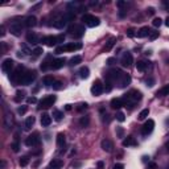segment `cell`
Returning <instances> with one entry per match:
<instances>
[{
  "label": "cell",
  "instance_id": "obj_1",
  "mask_svg": "<svg viewBox=\"0 0 169 169\" xmlns=\"http://www.w3.org/2000/svg\"><path fill=\"white\" fill-rule=\"evenodd\" d=\"M141 99V93L137 90H131L130 93H127L123 97V103H124V106H132L134 103L139 102Z\"/></svg>",
  "mask_w": 169,
  "mask_h": 169
},
{
  "label": "cell",
  "instance_id": "obj_2",
  "mask_svg": "<svg viewBox=\"0 0 169 169\" xmlns=\"http://www.w3.org/2000/svg\"><path fill=\"white\" fill-rule=\"evenodd\" d=\"M73 19H74V13H73L72 11H70V12H66L65 15H61V16H58V17H56V19H54L53 25L56 27V28L61 29V28H63V27H65L66 24L69 23L70 20H73Z\"/></svg>",
  "mask_w": 169,
  "mask_h": 169
},
{
  "label": "cell",
  "instance_id": "obj_3",
  "mask_svg": "<svg viewBox=\"0 0 169 169\" xmlns=\"http://www.w3.org/2000/svg\"><path fill=\"white\" fill-rule=\"evenodd\" d=\"M65 41V36L63 35H60V36H48V37H44L42 38V42L48 46H54L58 42H63Z\"/></svg>",
  "mask_w": 169,
  "mask_h": 169
},
{
  "label": "cell",
  "instance_id": "obj_4",
  "mask_svg": "<svg viewBox=\"0 0 169 169\" xmlns=\"http://www.w3.org/2000/svg\"><path fill=\"white\" fill-rule=\"evenodd\" d=\"M82 48V44H77V42H70V44L62 45V46H58L56 49V53H63V52H74L79 50Z\"/></svg>",
  "mask_w": 169,
  "mask_h": 169
},
{
  "label": "cell",
  "instance_id": "obj_5",
  "mask_svg": "<svg viewBox=\"0 0 169 169\" xmlns=\"http://www.w3.org/2000/svg\"><path fill=\"white\" fill-rule=\"evenodd\" d=\"M69 33H70L72 37L79 38V37H82V36L85 35V28L82 25H79V24H74V25H72L69 28Z\"/></svg>",
  "mask_w": 169,
  "mask_h": 169
},
{
  "label": "cell",
  "instance_id": "obj_6",
  "mask_svg": "<svg viewBox=\"0 0 169 169\" xmlns=\"http://www.w3.org/2000/svg\"><path fill=\"white\" fill-rule=\"evenodd\" d=\"M56 102V95H48V97L42 98L38 103V108H49Z\"/></svg>",
  "mask_w": 169,
  "mask_h": 169
},
{
  "label": "cell",
  "instance_id": "obj_7",
  "mask_svg": "<svg viewBox=\"0 0 169 169\" xmlns=\"http://www.w3.org/2000/svg\"><path fill=\"white\" fill-rule=\"evenodd\" d=\"M24 74H25V70H24L21 66H20V67H17V69L11 74V81L13 82L15 85L21 83V79H23Z\"/></svg>",
  "mask_w": 169,
  "mask_h": 169
},
{
  "label": "cell",
  "instance_id": "obj_8",
  "mask_svg": "<svg viewBox=\"0 0 169 169\" xmlns=\"http://www.w3.org/2000/svg\"><path fill=\"white\" fill-rule=\"evenodd\" d=\"M82 21H85V24L87 27H90V28H94V27H98L100 24V20L98 19V17L93 16V15H85L83 17H82Z\"/></svg>",
  "mask_w": 169,
  "mask_h": 169
},
{
  "label": "cell",
  "instance_id": "obj_9",
  "mask_svg": "<svg viewBox=\"0 0 169 169\" xmlns=\"http://www.w3.org/2000/svg\"><path fill=\"white\" fill-rule=\"evenodd\" d=\"M123 74H124V73H122L120 70L112 69V70H110V72L107 73L106 78H107V81H108V82H111V81H120V78L123 77Z\"/></svg>",
  "mask_w": 169,
  "mask_h": 169
},
{
  "label": "cell",
  "instance_id": "obj_10",
  "mask_svg": "<svg viewBox=\"0 0 169 169\" xmlns=\"http://www.w3.org/2000/svg\"><path fill=\"white\" fill-rule=\"evenodd\" d=\"M90 91H91V94L94 95V97H98V95H100L103 93V85H102V82L99 81V79H97V81L93 83V86H91V89H90Z\"/></svg>",
  "mask_w": 169,
  "mask_h": 169
},
{
  "label": "cell",
  "instance_id": "obj_11",
  "mask_svg": "<svg viewBox=\"0 0 169 169\" xmlns=\"http://www.w3.org/2000/svg\"><path fill=\"white\" fill-rule=\"evenodd\" d=\"M153 128H155V122H153L152 119H148V120L144 123L143 130H141V132H143L144 136H147V135H149L151 132L153 131Z\"/></svg>",
  "mask_w": 169,
  "mask_h": 169
},
{
  "label": "cell",
  "instance_id": "obj_12",
  "mask_svg": "<svg viewBox=\"0 0 169 169\" xmlns=\"http://www.w3.org/2000/svg\"><path fill=\"white\" fill-rule=\"evenodd\" d=\"M40 137H38V134H33V135H30V136L27 137V140H25V144L28 147H36V145H38L40 144Z\"/></svg>",
  "mask_w": 169,
  "mask_h": 169
},
{
  "label": "cell",
  "instance_id": "obj_13",
  "mask_svg": "<svg viewBox=\"0 0 169 169\" xmlns=\"http://www.w3.org/2000/svg\"><path fill=\"white\" fill-rule=\"evenodd\" d=\"M36 78V73L35 72H25L23 79H21V85H30Z\"/></svg>",
  "mask_w": 169,
  "mask_h": 169
},
{
  "label": "cell",
  "instance_id": "obj_14",
  "mask_svg": "<svg viewBox=\"0 0 169 169\" xmlns=\"http://www.w3.org/2000/svg\"><path fill=\"white\" fill-rule=\"evenodd\" d=\"M132 62H134V58H132V54L131 53H124L122 56V60H120V63H122V66H124V67H130L132 65Z\"/></svg>",
  "mask_w": 169,
  "mask_h": 169
},
{
  "label": "cell",
  "instance_id": "obj_15",
  "mask_svg": "<svg viewBox=\"0 0 169 169\" xmlns=\"http://www.w3.org/2000/svg\"><path fill=\"white\" fill-rule=\"evenodd\" d=\"M10 32L17 37V36H20L21 32H23V25H21L20 23H12L10 27Z\"/></svg>",
  "mask_w": 169,
  "mask_h": 169
},
{
  "label": "cell",
  "instance_id": "obj_16",
  "mask_svg": "<svg viewBox=\"0 0 169 169\" xmlns=\"http://www.w3.org/2000/svg\"><path fill=\"white\" fill-rule=\"evenodd\" d=\"M13 65H15V62L11 60V58H7V60H4V61H3V63H1V70H3V73H11V70L13 69Z\"/></svg>",
  "mask_w": 169,
  "mask_h": 169
},
{
  "label": "cell",
  "instance_id": "obj_17",
  "mask_svg": "<svg viewBox=\"0 0 169 169\" xmlns=\"http://www.w3.org/2000/svg\"><path fill=\"white\" fill-rule=\"evenodd\" d=\"M65 62H66L65 58H57V60H53L50 62V69H53V70L61 69V67L65 65Z\"/></svg>",
  "mask_w": 169,
  "mask_h": 169
},
{
  "label": "cell",
  "instance_id": "obj_18",
  "mask_svg": "<svg viewBox=\"0 0 169 169\" xmlns=\"http://www.w3.org/2000/svg\"><path fill=\"white\" fill-rule=\"evenodd\" d=\"M100 148H102L104 152H107V153H110L112 151V143H111V140H108V139H104L102 140V143H100Z\"/></svg>",
  "mask_w": 169,
  "mask_h": 169
},
{
  "label": "cell",
  "instance_id": "obj_19",
  "mask_svg": "<svg viewBox=\"0 0 169 169\" xmlns=\"http://www.w3.org/2000/svg\"><path fill=\"white\" fill-rule=\"evenodd\" d=\"M24 25H25L27 28H33V27L37 25V19H36L35 16L25 17V20H24Z\"/></svg>",
  "mask_w": 169,
  "mask_h": 169
},
{
  "label": "cell",
  "instance_id": "obj_20",
  "mask_svg": "<svg viewBox=\"0 0 169 169\" xmlns=\"http://www.w3.org/2000/svg\"><path fill=\"white\" fill-rule=\"evenodd\" d=\"M4 125L7 128H11L13 125V116H12L11 112H5L4 115Z\"/></svg>",
  "mask_w": 169,
  "mask_h": 169
},
{
  "label": "cell",
  "instance_id": "obj_21",
  "mask_svg": "<svg viewBox=\"0 0 169 169\" xmlns=\"http://www.w3.org/2000/svg\"><path fill=\"white\" fill-rule=\"evenodd\" d=\"M63 165V162H62V160H60V159H53L50 161V164H49V168H52V169H60L61 167Z\"/></svg>",
  "mask_w": 169,
  "mask_h": 169
},
{
  "label": "cell",
  "instance_id": "obj_22",
  "mask_svg": "<svg viewBox=\"0 0 169 169\" xmlns=\"http://www.w3.org/2000/svg\"><path fill=\"white\" fill-rule=\"evenodd\" d=\"M130 82H131V77L128 74H123L120 81H119V86H120V87H125V86L130 85Z\"/></svg>",
  "mask_w": 169,
  "mask_h": 169
},
{
  "label": "cell",
  "instance_id": "obj_23",
  "mask_svg": "<svg viewBox=\"0 0 169 169\" xmlns=\"http://www.w3.org/2000/svg\"><path fill=\"white\" fill-rule=\"evenodd\" d=\"M149 33H151V30L148 27H143V28H140L139 30H137V37H140V38H143V37H147V36H149Z\"/></svg>",
  "mask_w": 169,
  "mask_h": 169
},
{
  "label": "cell",
  "instance_id": "obj_24",
  "mask_svg": "<svg viewBox=\"0 0 169 169\" xmlns=\"http://www.w3.org/2000/svg\"><path fill=\"white\" fill-rule=\"evenodd\" d=\"M27 41H28L29 44H37V42H38L37 35H36V33H33V32H29L28 35H27Z\"/></svg>",
  "mask_w": 169,
  "mask_h": 169
},
{
  "label": "cell",
  "instance_id": "obj_25",
  "mask_svg": "<svg viewBox=\"0 0 169 169\" xmlns=\"http://www.w3.org/2000/svg\"><path fill=\"white\" fill-rule=\"evenodd\" d=\"M52 123V118L48 115V114H42L41 116V125L42 127H48V125H50Z\"/></svg>",
  "mask_w": 169,
  "mask_h": 169
},
{
  "label": "cell",
  "instance_id": "obj_26",
  "mask_svg": "<svg viewBox=\"0 0 169 169\" xmlns=\"http://www.w3.org/2000/svg\"><path fill=\"white\" fill-rule=\"evenodd\" d=\"M122 106H124V103H123L122 99H119V98H114V99L111 100V107L115 110H119Z\"/></svg>",
  "mask_w": 169,
  "mask_h": 169
},
{
  "label": "cell",
  "instance_id": "obj_27",
  "mask_svg": "<svg viewBox=\"0 0 169 169\" xmlns=\"http://www.w3.org/2000/svg\"><path fill=\"white\" fill-rule=\"evenodd\" d=\"M33 124H35V116H28V118L25 119V123H24L25 130H30V128L33 127Z\"/></svg>",
  "mask_w": 169,
  "mask_h": 169
},
{
  "label": "cell",
  "instance_id": "obj_28",
  "mask_svg": "<svg viewBox=\"0 0 169 169\" xmlns=\"http://www.w3.org/2000/svg\"><path fill=\"white\" fill-rule=\"evenodd\" d=\"M156 95L157 97H167V95H169V85H165L164 87H161Z\"/></svg>",
  "mask_w": 169,
  "mask_h": 169
},
{
  "label": "cell",
  "instance_id": "obj_29",
  "mask_svg": "<svg viewBox=\"0 0 169 169\" xmlns=\"http://www.w3.org/2000/svg\"><path fill=\"white\" fill-rule=\"evenodd\" d=\"M115 42H116V38H115V37H111V38L108 40V41H107L106 46H104V50H106V52L111 50L112 46H114V45H115Z\"/></svg>",
  "mask_w": 169,
  "mask_h": 169
},
{
  "label": "cell",
  "instance_id": "obj_30",
  "mask_svg": "<svg viewBox=\"0 0 169 169\" xmlns=\"http://www.w3.org/2000/svg\"><path fill=\"white\" fill-rule=\"evenodd\" d=\"M89 74H90V70H89L87 66H83L79 69V75H81V78H87Z\"/></svg>",
  "mask_w": 169,
  "mask_h": 169
},
{
  "label": "cell",
  "instance_id": "obj_31",
  "mask_svg": "<svg viewBox=\"0 0 169 169\" xmlns=\"http://www.w3.org/2000/svg\"><path fill=\"white\" fill-rule=\"evenodd\" d=\"M65 141H66L65 135H63V134H58L57 135V145L58 147H63V145H65Z\"/></svg>",
  "mask_w": 169,
  "mask_h": 169
},
{
  "label": "cell",
  "instance_id": "obj_32",
  "mask_svg": "<svg viewBox=\"0 0 169 169\" xmlns=\"http://www.w3.org/2000/svg\"><path fill=\"white\" fill-rule=\"evenodd\" d=\"M123 145L124 147H130V145H136V141L132 136H128L125 140H123Z\"/></svg>",
  "mask_w": 169,
  "mask_h": 169
},
{
  "label": "cell",
  "instance_id": "obj_33",
  "mask_svg": "<svg viewBox=\"0 0 169 169\" xmlns=\"http://www.w3.org/2000/svg\"><path fill=\"white\" fill-rule=\"evenodd\" d=\"M81 61H82V58L81 56H74L70 60V65L72 66H75V65H78V63H81Z\"/></svg>",
  "mask_w": 169,
  "mask_h": 169
},
{
  "label": "cell",
  "instance_id": "obj_34",
  "mask_svg": "<svg viewBox=\"0 0 169 169\" xmlns=\"http://www.w3.org/2000/svg\"><path fill=\"white\" fill-rule=\"evenodd\" d=\"M53 116H54V119H56L57 122H60V120H62V118H63V112L58 111V110H54V111H53Z\"/></svg>",
  "mask_w": 169,
  "mask_h": 169
},
{
  "label": "cell",
  "instance_id": "obj_35",
  "mask_svg": "<svg viewBox=\"0 0 169 169\" xmlns=\"http://www.w3.org/2000/svg\"><path fill=\"white\" fill-rule=\"evenodd\" d=\"M136 67H137V70H140V72H145L147 62H144V61H139V62L136 63Z\"/></svg>",
  "mask_w": 169,
  "mask_h": 169
},
{
  "label": "cell",
  "instance_id": "obj_36",
  "mask_svg": "<svg viewBox=\"0 0 169 169\" xmlns=\"http://www.w3.org/2000/svg\"><path fill=\"white\" fill-rule=\"evenodd\" d=\"M148 115H149V110L148 108H144L143 111L139 114V120H144V119H145Z\"/></svg>",
  "mask_w": 169,
  "mask_h": 169
},
{
  "label": "cell",
  "instance_id": "obj_37",
  "mask_svg": "<svg viewBox=\"0 0 169 169\" xmlns=\"http://www.w3.org/2000/svg\"><path fill=\"white\" fill-rule=\"evenodd\" d=\"M28 162H29V159L27 157V156H23V157L19 160L20 167H27V165H28Z\"/></svg>",
  "mask_w": 169,
  "mask_h": 169
},
{
  "label": "cell",
  "instance_id": "obj_38",
  "mask_svg": "<svg viewBox=\"0 0 169 169\" xmlns=\"http://www.w3.org/2000/svg\"><path fill=\"white\" fill-rule=\"evenodd\" d=\"M79 5H81V4H79L78 1H72V3H69V4H67V8H70V10L74 11V10H78Z\"/></svg>",
  "mask_w": 169,
  "mask_h": 169
},
{
  "label": "cell",
  "instance_id": "obj_39",
  "mask_svg": "<svg viewBox=\"0 0 169 169\" xmlns=\"http://www.w3.org/2000/svg\"><path fill=\"white\" fill-rule=\"evenodd\" d=\"M44 83L46 86H53V83H54L53 77H45V78H44Z\"/></svg>",
  "mask_w": 169,
  "mask_h": 169
},
{
  "label": "cell",
  "instance_id": "obj_40",
  "mask_svg": "<svg viewBox=\"0 0 169 169\" xmlns=\"http://www.w3.org/2000/svg\"><path fill=\"white\" fill-rule=\"evenodd\" d=\"M79 124H81V127H86L89 124V116H82L81 120H79Z\"/></svg>",
  "mask_w": 169,
  "mask_h": 169
},
{
  "label": "cell",
  "instance_id": "obj_41",
  "mask_svg": "<svg viewBox=\"0 0 169 169\" xmlns=\"http://www.w3.org/2000/svg\"><path fill=\"white\" fill-rule=\"evenodd\" d=\"M152 24H153V27H160L162 24V20L160 19V17H156V19H153Z\"/></svg>",
  "mask_w": 169,
  "mask_h": 169
},
{
  "label": "cell",
  "instance_id": "obj_42",
  "mask_svg": "<svg viewBox=\"0 0 169 169\" xmlns=\"http://www.w3.org/2000/svg\"><path fill=\"white\" fill-rule=\"evenodd\" d=\"M32 53H33V54H35V56H36V57H38V56H41V54H42V53H44V50H42V48H36V49H35V50H33V52H32Z\"/></svg>",
  "mask_w": 169,
  "mask_h": 169
},
{
  "label": "cell",
  "instance_id": "obj_43",
  "mask_svg": "<svg viewBox=\"0 0 169 169\" xmlns=\"http://www.w3.org/2000/svg\"><path fill=\"white\" fill-rule=\"evenodd\" d=\"M116 119H118L119 122H124L125 120V115L123 112H118L116 114Z\"/></svg>",
  "mask_w": 169,
  "mask_h": 169
},
{
  "label": "cell",
  "instance_id": "obj_44",
  "mask_svg": "<svg viewBox=\"0 0 169 169\" xmlns=\"http://www.w3.org/2000/svg\"><path fill=\"white\" fill-rule=\"evenodd\" d=\"M11 148L13 149V152H19V149H20V145H19V143H17V141H15V143H12Z\"/></svg>",
  "mask_w": 169,
  "mask_h": 169
},
{
  "label": "cell",
  "instance_id": "obj_45",
  "mask_svg": "<svg viewBox=\"0 0 169 169\" xmlns=\"http://www.w3.org/2000/svg\"><path fill=\"white\" fill-rule=\"evenodd\" d=\"M157 37H159V32H156V30H151L149 38L151 40H155V38H157Z\"/></svg>",
  "mask_w": 169,
  "mask_h": 169
},
{
  "label": "cell",
  "instance_id": "obj_46",
  "mask_svg": "<svg viewBox=\"0 0 169 169\" xmlns=\"http://www.w3.org/2000/svg\"><path fill=\"white\" fill-rule=\"evenodd\" d=\"M16 95H17V97L15 98V100H16V102H20V100L24 98V93H23V91H17Z\"/></svg>",
  "mask_w": 169,
  "mask_h": 169
},
{
  "label": "cell",
  "instance_id": "obj_47",
  "mask_svg": "<svg viewBox=\"0 0 169 169\" xmlns=\"http://www.w3.org/2000/svg\"><path fill=\"white\" fill-rule=\"evenodd\" d=\"M116 5H118L119 8H123V7H127L128 3L127 1H123V0H119V1H116Z\"/></svg>",
  "mask_w": 169,
  "mask_h": 169
},
{
  "label": "cell",
  "instance_id": "obj_48",
  "mask_svg": "<svg viewBox=\"0 0 169 169\" xmlns=\"http://www.w3.org/2000/svg\"><path fill=\"white\" fill-rule=\"evenodd\" d=\"M53 89H54V90H61V89H62V83H61V82H54Z\"/></svg>",
  "mask_w": 169,
  "mask_h": 169
},
{
  "label": "cell",
  "instance_id": "obj_49",
  "mask_svg": "<svg viewBox=\"0 0 169 169\" xmlns=\"http://www.w3.org/2000/svg\"><path fill=\"white\" fill-rule=\"evenodd\" d=\"M27 110H28V107H27V106H21V107L17 108V112H19V114H25Z\"/></svg>",
  "mask_w": 169,
  "mask_h": 169
},
{
  "label": "cell",
  "instance_id": "obj_50",
  "mask_svg": "<svg viewBox=\"0 0 169 169\" xmlns=\"http://www.w3.org/2000/svg\"><path fill=\"white\" fill-rule=\"evenodd\" d=\"M145 83H147V86H149V87H152V86L155 85V79H153V78H148V79H147V81H145Z\"/></svg>",
  "mask_w": 169,
  "mask_h": 169
},
{
  "label": "cell",
  "instance_id": "obj_51",
  "mask_svg": "<svg viewBox=\"0 0 169 169\" xmlns=\"http://www.w3.org/2000/svg\"><path fill=\"white\" fill-rule=\"evenodd\" d=\"M127 35H128V37H134V36H135V30L132 28H130L127 30Z\"/></svg>",
  "mask_w": 169,
  "mask_h": 169
},
{
  "label": "cell",
  "instance_id": "obj_52",
  "mask_svg": "<svg viewBox=\"0 0 169 169\" xmlns=\"http://www.w3.org/2000/svg\"><path fill=\"white\" fill-rule=\"evenodd\" d=\"M114 169H124V165L120 164V162H118V164L114 165Z\"/></svg>",
  "mask_w": 169,
  "mask_h": 169
},
{
  "label": "cell",
  "instance_id": "obj_53",
  "mask_svg": "<svg viewBox=\"0 0 169 169\" xmlns=\"http://www.w3.org/2000/svg\"><path fill=\"white\" fill-rule=\"evenodd\" d=\"M27 102H28V103H36V102H37V99H36L35 97H30V98L27 99Z\"/></svg>",
  "mask_w": 169,
  "mask_h": 169
},
{
  "label": "cell",
  "instance_id": "obj_54",
  "mask_svg": "<svg viewBox=\"0 0 169 169\" xmlns=\"http://www.w3.org/2000/svg\"><path fill=\"white\" fill-rule=\"evenodd\" d=\"M116 134H118L119 137H123V130L122 128H118V130H116Z\"/></svg>",
  "mask_w": 169,
  "mask_h": 169
},
{
  "label": "cell",
  "instance_id": "obj_55",
  "mask_svg": "<svg viewBox=\"0 0 169 169\" xmlns=\"http://www.w3.org/2000/svg\"><path fill=\"white\" fill-rule=\"evenodd\" d=\"M98 169H103V167H104V164H103V161H98Z\"/></svg>",
  "mask_w": 169,
  "mask_h": 169
},
{
  "label": "cell",
  "instance_id": "obj_56",
  "mask_svg": "<svg viewBox=\"0 0 169 169\" xmlns=\"http://www.w3.org/2000/svg\"><path fill=\"white\" fill-rule=\"evenodd\" d=\"M114 62H115V60H114V58H108V60H107V63H108V65H112Z\"/></svg>",
  "mask_w": 169,
  "mask_h": 169
},
{
  "label": "cell",
  "instance_id": "obj_57",
  "mask_svg": "<svg viewBox=\"0 0 169 169\" xmlns=\"http://www.w3.org/2000/svg\"><path fill=\"white\" fill-rule=\"evenodd\" d=\"M147 12H148L149 15H153V13H155V10H153V8H148V10H147Z\"/></svg>",
  "mask_w": 169,
  "mask_h": 169
},
{
  "label": "cell",
  "instance_id": "obj_58",
  "mask_svg": "<svg viewBox=\"0 0 169 169\" xmlns=\"http://www.w3.org/2000/svg\"><path fill=\"white\" fill-rule=\"evenodd\" d=\"M165 25H167L168 28H169V16L167 17V19H165Z\"/></svg>",
  "mask_w": 169,
  "mask_h": 169
},
{
  "label": "cell",
  "instance_id": "obj_59",
  "mask_svg": "<svg viewBox=\"0 0 169 169\" xmlns=\"http://www.w3.org/2000/svg\"><path fill=\"white\" fill-rule=\"evenodd\" d=\"M164 4H165V7H168V8H169V3H164Z\"/></svg>",
  "mask_w": 169,
  "mask_h": 169
},
{
  "label": "cell",
  "instance_id": "obj_60",
  "mask_svg": "<svg viewBox=\"0 0 169 169\" xmlns=\"http://www.w3.org/2000/svg\"><path fill=\"white\" fill-rule=\"evenodd\" d=\"M167 149L169 151V141H168V143H167Z\"/></svg>",
  "mask_w": 169,
  "mask_h": 169
},
{
  "label": "cell",
  "instance_id": "obj_61",
  "mask_svg": "<svg viewBox=\"0 0 169 169\" xmlns=\"http://www.w3.org/2000/svg\"><path fill=\"white\" fill-rule=\"evenodd\" d=\"M48 169H52V168H48Z\"/></svg>",
  "mask_w": 169,
  "mask_h": 169
}]
</instances>
